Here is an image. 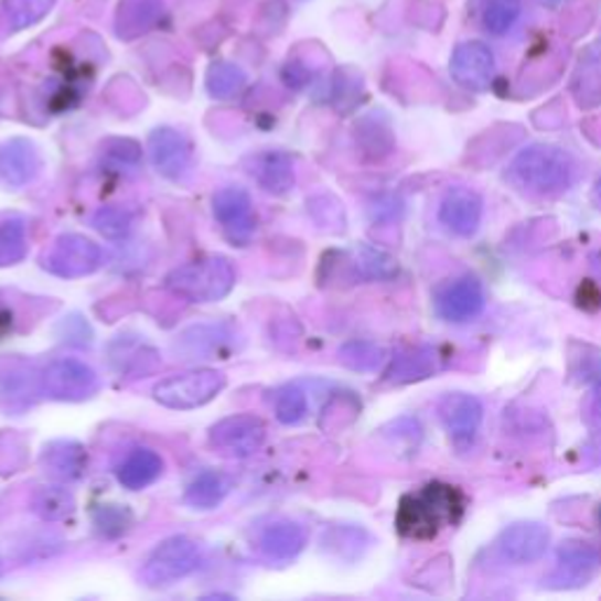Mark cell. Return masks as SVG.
Segmentation results:
<instances>
[{
    "label": "cell",
    "mask_w": 601,
    "mask_h": 601,
    "mask_svg": "<svg viewBox=\"0 0 601 601\" xmlns=\"http://www.w3.org/2000/svg\"><path fill=\"white\" fill-rule=\"evenodd\" d=\"M465 498L457 486L442 482L426 484L416 494H407L397 509V532L405 538L430 540L442 526L459 524Z\"/></svg>",
    "instance_id": "cell-1"
},
{
    "label": "cell",
    "mask_w": 601,
    "mask_h": 601,
    "mask_svg": "<svg viewBox=\"0 0 601 601\" xmlns=\"http://www.w3.org/2000/svg\"><path fill=\"white\" fill-rule=\"evenodd\" d=\"M576 172L578 165L569 151L555 143H532L509 162L507 179L526 193L550 197L569 191Z\"/></svg>",
    "instance_id": "cell-2"
},
{
    "label": "cell",
    "mask_w": 601,
    "mask_h": 601,
    "mask_svg": "<svg viewBox=\"0 0 601 601\" xmlns=\"http://www.w3.org/2000/svg\"><path fill=\"white\" fill-rule=\"evenodd\" d=\"M235 280H238V272L228 257L207 254V257L174 268L165 278V287L184 301L214 303L230 294Z\"/></svg>",
    "instance_id": "cell-3"
},
{
    "label": "cell",
    "mask_w": 601,
    "mask_h": 601,
    "mask_svg": "<svg viewBox=\"0 0 601 601\" xmlns=\"http://www.w3.org/2000/svg\"><path fill=\"white\" fill-rule=\"evenodd\" d=\"M224 388H226L224 372L195 369L160 380L153 388V397L162 407L174 411H189L212 403Z\"/></svg>",
    "instance_id": "cell-4"
},
{
    "label": "cell",
    "mask_w": 601,
    "mask_h": 601,
    "mask_svg": "<svg viewBox=\"0 0 601 601\" xmlns=\"http://www.w3.org/2000/svg\"><path fill=\"white\" fill-rule=\"evenodd\" d=\"M200 567V548L189 536L162 540L146 559L141 578L149 588H170Z\"/></svg>",
    "instance_id": "cell-5"
},
{
    "label": "cell",
    "mask_w": 601,
    "mask_h": 601,
    "mask_svg": "<svg viewBox=\"0 0 601 601\" xmlns=\"http://www.w3.org/2000/svg\"><path fill=\"white\" fill-rule=\"evenodd\" d=\"M104 264L101 247L78 233L60 235L43 257V268L64 280H78L93 276Z\"/></svg>",
    "instance_id": "cell-6"
},
{
    "label": "cell",
    "mask_w": 601,
    "mask_h": 601,
    "mask_svg": "<svg viewBox=\"0 0 601 601\" xmlns=\"http://www.w3.org/2000/svg\"><path fill=\"white\" fill-rule=\"evenodd\" d=\"M43 390L54 403H85L99 393V376L81 359L60 357L43 369Z\"/></svg>",
    "instance_id": "cell-7"
},
{
    "label": "cell",
    "mask_w": 601,
    "mask_h": 601,
    "mask_svg": "<svg viewBox=\"0 0 601 601\" xmlns=\"http://www.w3.org/2000/svg\"><path fill=\"white\" fill-rule=\"evenodd\" d=\"M45 395L43 372L22 357H6L0 362V409L10 416H22L39 405Z\"/></svg>",
    "instance_id": "cell-8"
},
{
    "label": "cell",
    "mask_w": 601,
    "mask_h": 601,
    "mask_svg": "<svg viewBox=\"0 0 601 601\" xmlns=\"http://www.w3.org/2000/svg\"><path fill=\"white\" fill-rule=\"evenodd\" d=\"M266 442V426L261 418L238 414L218 421L210 430V447L224 459H249Z\"/></svg>",
    "instance_id": "cell-9"
},
{
    "label": "cell",
    "mask_w": 601,
    "mask_h": 601,
    "mask_svg": "<svg viewBox=\"0 0 601 601\" xmlns=\"http://www.w3.org/2000/svg\"><path fill=\"white\" fill-rule=\"evenodd\" d=\"M434 313L447 322L461 324L482 315L486 305L484 285L475 276H463L434 291Z\"/></svg>",
    "instance_id": "cell-10"
},
{
    "label": "cell",
    "mask_w": 601,
    "mask_h": 601,
    "mask_svg": "<svg viewBox=\"0 0 601 601\" xmlns=\"http://www.w3.org/2000/svg\"><path fill=\"white\" fill-rule=\"evenodd\" d=\"M599 552L582 540H567L557 548V561L552 573L545 578V586L552 590L582 588L599 571Z\"/></svg>",
    "instance_id": "cell-11"
},
{
    "label": "cell",
    "mask_w": 601,
    "mask_h": 601,
    "mask_svg": "<svg viewBox=\"0 0 601 601\" xmlns=\"http://www.w3.org/2000/svg\"><path fill=\"white\" fill-rule=\"evenodd\" d=\"M214 216L222 233L233 245H249L257 233V214H254L251 197L245 189L228 186L214 195Z\"/></svg>",
    "instance_id": "cell-12"
},
{
    "label": "cell",
    "mask_w": 601,
    "mask_h": 601,
    "mask_svg": "<svg viewBox=\"0 0 601 601\" xmlns=\"http://www.w3.org/2000/svg\"><path fill=\"white\" fill-rule=\"evenodd\" d=\"M437 414H440V421L449 432L451 442L459 449H465L475 442L484 421V407L475 395L449 393L442 397Z\"/></svg>",
    "instance_id": "cell-13"
},
{
    "label": "cell",
    "mask_w": 601,
    "mask_h": 601,
    "mask_svg": "<svg viewBox=\"0 0 601 601\" xmlns=\"http://www.w3.org/2000/svg\"><path fill=\"white\" fill-rule=\"evenodd\" d=\"M149 155L155 172L170 181H184L193 172V146L172 127H158L151 135Z\"/></svg>",
    "instance_id": "cell-14"
},
{
    "label": "cell",
    "mask_w": 601,
    "mask_h": 601,
    "mask_svg": "<svg viewBox=\"0 0 601 601\" xmlns=\"http://www.w3.org/2000/svg\"><path fill=\"white\" fill-rule=\"evenodd\" d=\"M451 76L470 93H484L496 76L494 52L477 41L459 45L451 57Z\"/></svg>",
    "instance_id": "cell-15"
},
{
    "label": "cell",
    "mask_w": 601,
    "mask_h": 601,
    "mask_svg": "<svg viewBox=\"0 0 601 601\" xmlns=\"http://www.w3.org/2000/svg\"><path fill=\"white\" fill-rule=\"evenodd\" d=\"M484 216V200L477 191L457 186L449 189L440 203V222L447 230L461 238H470L482 226Z\"/></svg>",
    "instance_id": "cell-16"
},
{
    "label": "cell",
    "mask_w": 601,
    "mask_h": 601,
    "mask_svg": "<svg viewBox=\"0 0 601 601\" xmlns=\"http://www.w3.org/2000/svg\"><path fill=\"white\" fill-rule=\"evenodd\" d=\"M498 552L513 564H534L550 545V532L538 522H517L498 536Z\"/></svg>",
    "instance_id": "cell-17"
},
{
    "label": "cell",
    "mask_w": 601,
    "mask_h": 601,
    "mask_svg": "<svg viewBox=\"0 0 601 601\" xmlns=\"http://www.w3.org/2000/svg\"><path fill=\"white\" fill-rule=\"evenodd\" d=\"M43 158L39 146L29 139H10L0 149V184L24 189L41 174Z\"/></svg>",
    "instance_id": "cell-18"
},
{
    "label": "cell",
    "mask_w": 601,
    "mask_h": 601,
    "mask_svg": "<svg viewBox=\"0 0 601 601\" xmlns=\"http://www.w3.org/2000/svg\"><path fill=\"white\" fill-rule=\"evenodd\" d=\"M235 332L228 324L191 326L174 343L181 359H216L235 348Z\"/></svg>",
    "instance_id": "cell-19"
},
{
    "label": "cell",
    "mask_w": 601,
    "mask_h": 601,
    "mask_svg": "<svg viewBox=\"0 0 601 601\" xmlns=\"http://www.w3.org/2000/svg\"><path fill=\"white\" fill-rule=\"evenodd\" d=\"M249 174L270 195H287L297 186L294 158L285 151H264L249 160Z\"/></svg>",
    "instance_id": "cell-20"
},
{
    "label": "cell",
    "mask_w": 601,
    "mask_h": 601,
    "mask_svg": "<svg viewBox=\"0 0 601 601\" xmlns=\"http://www.w3.org/2000/svg\"><path fill=\"white\" fill-rule=\"evenodd\" d=\"M305 529L291 519H276L259 536V550L272 564H289L294 561L305 548Z\"/></svg>",
    "instance_id": "cell-21"
},
{
    "label": "cell",
    "mask_w": 601,
    "mask_h": 601,
    "mask_svg": "<svg viewBox=\"0 0 601 601\" xmlns=\"http://www.w3.org/2000/svg\"><path fill=\"white\" fill-rule=\"evenodd\" d=\"M41 468L47 477L62 484L76 482L87 470V449L76 440H54L41 453Z\"/></svg>",
    "instance_id": "cell-22"
},
{
    "label": "cell",
    "mask_w": 601,
    "mask_h": 601,
    "mask_svg": "<svg viewBox=\"0 0 601 601\" xmlns=\"http://www.w3.org/2000/svg\"><path fill=\"white\" fill-rule=\"evenodd\" d=\"M437 369V353L430 345H416V348H407L397 353L388 369L384 374V380L390 386H405L414 384V380H423L432 376Z\"/></svg>",
    "instance_id": "cell-23"
},
{
    "label": "cell",
    "mask_w": 601,
    "mask_h": 601,
    "mask_svg": "<svg viewBox=\"0 0 601 601\" xmlns=\"http://www.w3.org/2000/svg\"><path fill=\"white\" fill-rule=\"evenodd\" d=\"M162 17V0H122L116 14V31L120 39L132 41L151 31Z\"/></svg>",
    "instance_id": "cell-24"
},
{
    "label": "cell",
    "mask_w": 601,
    "mask_h": 601,
    "mask_svg": "<svg viewBox=\"0 0 601 601\" xmlns=\"http://www.w3.org/2000/svg\"><path fill=\"white\" fill-rule=\"evenodd\" d=\"M162 468H165V463H162L155 451L135 449L118 468V482L130 491H141L162 475Z\"/></svg>",
    "instance_id": "cell-25"
},
{
    "label": "cell",
    "mask_w": 601,
    "mask_h": 601,
    "mask_svg": "<svg viewBox=\"0 0 601 601\" xmlns=\"http://www.w3.org/2000/svg\"><path fill=\"white\" fill-rule=\"evenodd\" d=\"M573 95L586 108L601 104V41L580 60L573 78Z\"/></svg>",
    "instance_id": "cell-26"
},
{
    "label": "cell",
    "mask_w": 601,
    "mask_h": 601,
    "mask_svg": "<svg viewBox=\"0 0 601 601\" xmlns=\"http://www.w3.org/2000/svg\"><path fill=\"white\" fill-rule=\"evenodd\" d=\"M29 238L22 214H0V268L17 266L26 259Z\"/></svg>",
    "instance_id": "cell-27"
},
{
    "label": "cell",
    "mask_w": 601,
    "mask_h": 601,
    "mask_svg": "<svg viewBox=\"0 0 601 601\" xmlns=\"http://www.w3.org/2000/svg\"><path fill=\"white\" fill-rule=\"evenodd\" d=\"M228 480L222 475V472L205 470L200 472L197 477L186 486V496L184 501L195 507V509H214L224 503L228 496Z\"/></svg>",
    "instance_id": "cell-28"
},
{
    "label": "cell",
    "mask_w": 601,
    "mask_h": 601,
    "mask_svg": "<svg viewBox=\"0 0 601 601\" xmlns=\"http://www.w3.org/2000/svg\"><path fill=\"white\" fill-rule=\"evenodd\" d=\"M33 513L45 522H62L76 513V498L62 484H47L35 491L31 498Z\"/></svg>",
    "instance_id": "cell-29"
},
{
    "label": "cell",
    "mask_w": 601,
    "mask_h": 601,
    "mask_svg": "<svg viewBox=\"0 0 601 601\" xmlns=\"http://www.w3.org/2000/svg\"><path fill=\"white\" fill-rule=\"evenodd\" d=\"M522 14V0H477V20L484 31L505 35Z\"/></svg>",
    "instance_id": "cell-30"
},
{
    "label": "cell",
    "mask_w": 601,
    "mask_h": 601,
    "mask_svg": "<svg viewBox=\"0 0 601 601\" xmlns=\"http://www.w3.org/2000/svg\"><path fill=\"white\" fill-rule=\"evenodd\" d=\"M351 264L357 280H390L397 276V261L372 247H359Z\"/></svg>",
    "instance_id": "cell-31"
},
{
    "label": "cell",
    "mask_w": 601,
    "mask_h": 601,
    "mask_svg": "<svg viewBox=\"0 0 601 601\" xmlns=\"http://www.w3.org/2000/svg\"><path fill=\"white\" fill-rule=\"evenodd\" d=\"M54 3H57V0H3L6 24L12 31H24L33 24H39L43 17H47Z\"/></svg>",
    "instance_id": "cell-32"
},
{
    "label": "cell",
    "mask_w": 601,
    "mask_h": 601,
    "mask_svg": "<svg viewBox=\"0 0 601 601\" xmlns=\"http://www.w3.org/2000/svg\"><path fill=\"white\" fill-rule=\"evenodd\" d=\"M245 85H247L245 71L235 64L218 62L212 64V68L207 71V89L216 99H233L235 95L243 93Z\"/></svg>",
    "instance_id": "cell-33"
},
{
    "label": "cell",
    "mask_w": 601,
    "mask_h": 601,
    "mask_svg": "<svg viewBox=\"0 0 601 601\" xmlns=\"http://www.w3.org/2000/svg\"><path fill=\"white\" fill-rule=\"evenodd\" d=\"M384 359V348H378L376 343L369 341H351L341 345L339 351V362L353 372H376Z\"/></svg>",
    "instance_id": "cell-34"
},
{
    "label": "cell",
    "mask_w": 601,
    "mask_h": 601,
    "mask_svg": "<svg viewBox=\"0 0 601 601\" xmlns=\"http://www.w3.org/2000/svg\"><path fill=\"white\" fill-rule=\"evenodd\" d=\"M93 226L108 240H122L132 233L135 218L122 207H101L93 216Z\"/></svg>",
    "instance_id": "cell-35"
},
{
    "label": "cell",
    "mask_w": 601,
    "mask_h": 601,
    "mask_svg": "<svg viewBox=\"0 0 601 601\" xmlns=\"http://www.w3.org/2000/svg\"><path fill=\"white\" fill-rule=\"evenodd\" d=\"M276 416L285 426H299L308 416V397L299 386H285L276 395Z\"/></svg>",
    "instance_id": "cell-36"
},
{
    "label": "cell",
    "mask_w": 601,
    "mask_h": 601,
    "mask_svg": "<svg viewBox=\"0 0 601 601\" xmlns=\"http://www.w3.org/2000/svg\"><path fill=\"white\" fill-rule=\"evenodd\" d=\"M132 524V513L122 505H99L95 509V526L104 538L122 536Z\"/></svg>",
    "instance_id": "cell-37"
},
{
    "label": "cell",
    "mask_w": 601,
    "mask_h": 601,
    "mask_svg": "<svg viewBox=\"0 0 601 601\" xmlns=\"http://www.w3.org/2000/svg\"><path fill=\"white\" fill-rule=\"evenodd\" d=\"M104 158L111 162L116 170H137L141 162V149L132 139H111L104 146Z\"/></svg>",
    "instance_id": "cell-38"
},
{
    "label": "cell",
    "mask_w": 601,
    "mask_h": 601,
    "mask_svg": "<svg viewBox=\"0 0 601 601\" xmlns=\"http://www.w3.org/2000/svg\"><path fill=\"white\" fill-rule=\"evenodd\" d=\"M592 376V399H590V421L601 428V364L590 372Z\"/></svg>",
    "instance_id": "cell-39"
},
{
    "label": "cell",
    "mask_w": 601,
    "mask_h": 601,
    "mask_svg": "<svg viewBox=\"0 0 601 601\" xmlns=\"http://www.w3.org/2000/svg\"><path fill=\"white\" fill-rule=\"evenodd\" d=\"M594 203L601 207V176L597 179V184H594Z\"/></svg>",
    "instance_id": "cell-40"
},
{
    "label": "cell",
    "mask_w": 601,
    "mask_h": 601,
    "mask_svg": "<svg viewBox=\"0 0 601 601\" xmlns=\"http://www.w3.org/2000/svg\"><path fill=\"white\" fill-rule=\"evenodd\" d=\"M597 524H599V534H601V507L597 509Z\"/></svg>",
    "instance_id": "cell-41"
},
{
    "label": "cell",
    "mask_w": 601,
    "mask_h": 601,
    "mask_svg": "<svg viewBox=\"0 0 601 601\" xmlns=\"http://www.w3.org/2000/svg\"><path fill=\"white\" fill-rule=\"evenodd\" d=\"M0 573H3V559H0Z\"/></svg>",
    "instance_id": "cell-42"
}]
</instances>
